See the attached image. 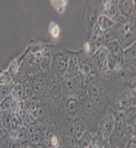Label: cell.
Masks as SVG:
<instances>
[{"label":"cell","instance_id":"obj_1","mask_svg":"<svg viewBox=\"0 0 136 148\" xmlns=\"http://www.w3.org/2000/svg\"><path fill=\"white\" fill-rule=\"evenodd\" d=\"M114 123H115V116L113 112L109 111L102 119L100 125V132H101L103 139L109 140L111 135L113 134Z\"/></svg>","mask_w":136,"mask_h":148},{"label":"cell","instance_id":"obj_2","mask_svg":"<svg viewBox=\"0 0 136 148\" xmlns=\"http://www.w3.org/2000/svg\"><path fill=\"white\" fill-rule=\"evenodd\" d=\"M80 71V63L79 59L75 54H71L68 57V62H67V68L64 73V77L65 79H73L76 76H78Z\"/></svg>","mask_w":136,"mask_h":148},{"label":"cell","instance_id":"obj_3","mask_svg":"<svg viewBox=\"0 0 136 148\" xmlns=\"http://www.w3.org/2000/svg\"><path fill=\"white\" fill-rule=\"evenodd\" d=\"M118 7L121 17L128 18L133 15L134 2L131 1V0H120V1H118Z\"/></svg>","mask_w":136,"mask_h":148},{"label":"cell","instance_id":"obj_4","mask_svg":"<svg viewBox=\"0 0 136 148\" xmlns=\"http://www.w3.org/2000/svg\"><path fill=\"white\" fill-rule=\"evenodd\" d=\"M95 56H96V60H97L98 66H99L104 72H108L109 69H108V66H107L108 51H107L106 47H101L99 51L95 52Z\"/></svg>","mask_w":136,"mask_h":148},{"label":"cell","instance_id":"obj_5","mask_svg":"<svg viewBox=\"0 0 136 148\" xmlns=\"http://www.w3.org/2000/svg\"><path fill=\"white\" fill-rule=\"evenodd\" d=\"M96 26L104 33V32H106V31L109 30V29L113 28L114 26H115V22L111 20V19H109V17H107V16L101 14V15L98 17Z\"/></svg>","mask_w":136,"mask_h":148},{"label":"cell","instance_id":"obj_6","mask_svg":"<svg viewBox=\"0 0 136 148\" xmlns=\"http://www.w3.org/2000/svg\"><path fill=\"white\" fill-rule=\"evenodd\" d=\"M54 60H55V67L56 70L60 75H64L67 68V62H68V57H66L63 53L59 52L55 54L54 56Z\"/></svg>","mask_w":136,"mask_h":148},{"label":"cell","instance_id":"obj_7","mask_svg":"<svg viewBox=\"0 0 136 148\" xmlns=\"http://www.w3.org/2000/svg\"><path fill=\"white\" fill-rule=\"evenodd\" d=\"M10 96L12 97V99L14 101L18 102V103H21V102H24V84L20 82H17L15 83L13 86V89L11 91V94Z\"/></svg>","mask_w":136,"mask_h":148},{"label":"cell","instance_id":"obj_8","mask_svg":"<svg viewBox=\"0 0 136 148\" xmlns=\"http://www.w3.org/2000/svg\"><path fill=\"white\" fill-rule=\"evenodd\" d=\"M93 5L92 6H89L88 7V14H87V23H88V26L90 28L94 27L97 23V20H98V9H97V6L94 2H92Z\"/></svg>","mask_w":136,"mask_h":148},{"label":"cell","instance_id":"obj_9","mask_svg":"<svg viewBox=\"0 0 136 148\" xmlns=\"http://www.w3.org/2000/svg\"><path fill=\"white\" fill-rule=\"evenodd\" d=\"M79 110V104H78V100L75 97H69L66 101V112L68 114L72 116L76 114Z\"/></svg>","mask_w":136,"mask_h":148},{"label":"cell","instance_id":"obj_10","mask_svg":"<svg viewBox=\"0 0 136 148\" xmlns=\"http://www.w3.org/2000/svg\"><path fill=\"white\" fill-rule=\"evenodd\" d=\"M90 95L93 101H98L99 99H101L103 96V90L102 87L99 83L94 82L92 83V85L90 86Z\"/></svg>","mask_w":136,"mask_h":148},{"label":"cell","instance_id":"obj_11","mask_svg":"<svg viewBox=\"0 0 136 148\" xmlns=\"http://www.w3.org/2000/svg\"><path fill=\"white\" fill-rule=\"evenodd\" d=\"M124 121L127 125L135 127V107L124 110Z\"/></svg>","mask_w":136,"mask_h":148},{"label":"cell","instance_id":"obj_12","mask_svg":"<svg viewBox=\"0 0 136 148\" xmlns=\"http://www.w3.org/2000/svg\"><path fill=\"white\" fill-rule=\"evenodd\" d=\"M106 49L108 51V53L113 54V56H116L119 52L122 51V49H121L118 40H113L111 42H109L106 46Z\"/></svg>","mask_w":136,"mask_h":148},{"label":"cell","instance_id":"obj_13","mask_svg":"<svg viewBox=\"0 0 136 148\" xmlns=\"http://www.w3.org/2000/svg\"><path fill=\"white\" fill-rule=\"evenodd\" d=\"M122 54H123V59H124V61L130 62L132 65H134L135 64V44L129 47L128 49H124V51H122Z\"/></svg>","mask_w":136,"mask_h":148},{"label":"cell","instance_id":"obj_14","mask_svg":"<svg viewBox=\"0 0 136 148\" xmlns=\"http://www.w3.org/2000/svg\"><path fill=\"white\" fill-rule=\"evenodd\" d=\"M72 125V133L76 135V136H81L84 131V123L82 121L81 119H74L71 123Z\"/></svg>","mask_w":136,"mask_h":148},{"label":"cell","instance_id":"obj_15","mask_svg":"<svg viewBox=\"0 0 136 148\" xmlns=\"http://www.w3.org/2000/svg\"><path fill=\"white\" fill-rule=\"evenodd\" d=\"M133 137H135V127H132V126L126 125L125 131L120 139L121 143H122L123 145H125L126 142H128L131 138H133Z\"/></svg>","mask_w":136,"mask_h":148},{"label":"cell","instance_id":"obj_16","mask_svg":"<svg viewBox=\"0 0 136 148\" xmlns=\"http://www.w3.org/2000/svg\"><path fill=\"white\" fill-rule=\"evenodd\" d=\"M11 123H12V113L10 111L4 112L3 114H2L1 125L4 128H6L9 132L11 131Z\"/></svg>","mask_w":136,"mask_h":148},{"label":"cell","instance_id":"obj_17","mask_svg":"<svg viewBox=\"0 0 136 148\" xmlns=\"http://www.w3.org/2000/svg\"><path fill=\"white\" fill-rule=\"evenodd\" d=\"M23 126L22 121L17 113H12V123H11V131H17Z\"/></svg>","mask_w":136,"mask_h":148},{"label":"cell","instance_id":"obj_18","mask_svg":"<svg viewBox=\"0 0 136 148\" xmlns=\"http://www.w3.org/2000/svg\"><path fill=\"white\" fill-rule=\"evenodd\" d=\"M32 86H33L34 95H39V94H40V92L42 91V88H44V80H42L40 77L36 78V79H34V81H33Z\"/></svg>","mask_w":136,"mask_h":148},{"label":"cell","instance_id":"obj_19","mask_svg":"<svg viewBox=\"0 0 136 148\" xmlns=\"http://www.w3.org/2000/svg\"><path fill=\"white\" fill-rule=\"evenodd\" d=\"M12 103H13V99L11 96H8L6 98H4L3 100H1L0 102V111L1 112H9L11 110Z\"/></svg>","mask_w":136,"mask_h":148},{"label":"cell","instance_id":"obj_20","mask_svg":"<svg viewBox=\"0 0 136 148\" xmlns=\"http://www.w3.org/2000/svg\"><path fill=\"white\" fill-rule=\"evenodd\" d=\"M42 131L40 128H38L37 130L34 132V134L30 137V140L31 142L33 143L34 145H37V144H40L42 140H44V135H42Z\"/></svg>","mask_w":136,"mask_h":148},{"label":"cell","instance_id":"obj_21","mask_svg":"<svg viewBox=\"0 0 136 148\" xmlns=\"http://www.w3.org/2000/svg\"><path fill=\"white\" fill-rule=\"evenodd\" d=\"M34 97V91H33L32 83H27L24 85V100L30 101Z\"/></svg>","mask_w":136,"mask_h":148},{"label":"cell","instance_id":"obj_22","mask_svg":"<svg viewBox=\"0 0 136 148\" xmlns=\"http://www.w3.org/2000/svg\"><path fill=\"white\" fill-rule=\"evenodd\" d=\"M30 137L27 133V130H26V127L25 126H22L19 130L16 131V134H15V138L18 140H20L21 142H24V141H27L28 138Z\"/></svg>","mask_w":136,"mask_h":148},{"label":"cell","instance_id":"obj_23","mask_svg":"<svg viewBox=\"0 0 136 148\" xmlns=\"http://www.w3.org/2000/svg\"><path fill=\"white\" fill-rule=\"evenodd\" d=\"M81 72H82L83 75H85L86 77H89L91 74L94 73V70H93V67L90 65L89 63H83V65L81 66Z\"/></svg>","mask_w":136,"mask_h":148},{"label":"cell","instance_id":"obj_24","mask_svg":"<svg viewBox=\"0 0 136 148\" xmlns=\"http://www.w3.org/2000/svg\"><path fill=\"white\" fill-rule=\"evenodd\" d=\"M37 130H38V126L35 123H30V125H28L27 126H26V130H27V133L30 137L34 134V132Z\"/></svg>","mask_w":136,"mask_h":148},{"label":"cell","instance_id":"obj_25","mask_svg":"<svg viewBox=\"0 0 136 148\" xmlns=\"http://www.w3.org/2000/svg\"><path fill=\"white\" fill-rule=\"evenodd\" d=\"M21 145H22V142L20 140L16 139V138H12V141L9 143L7 148H20Z\"/></svg>","mask_w":136,"mask_h":148},{"label":"cell","instance_id":"obj_26","mask_svg":"<svg viewBox=\"0 0 136 148\" xmlns=\"http://www.w3.org/2000/svg\"><path fill=\"white\" fill-rule=\"evenodd\" d=\"M8 130L6 128H4L3 126L0 125V141H3V139H5L8 135Z\"/></svg>","mask_w":136,"mask_h":148},{"label":"cell","instance_id":"obj_27","mask_svg":"<svg viewBox=\"0 0 136 148\" xmlns=\"http://www.w3.org/2000/svg\"><path fill=\"white\" fill-rule=\"evenodd\" d=\"M136 147V141H135V137L131 138L128 142H126V144L124 145V148H135Z\"/></svg>","mask_w":136,"mask_h":148},{"label":"cell","instance_id":"obj_28","mask_svg":"<svg viewBox=\"0 0 136 148\" xmlns=\"http://www.w3.org/2000/svg\"><path fill=\"white\" fill-rule=\"evenodd\" d=\"M33 148H46V146H44V144H37V145H34V147Z\"/></svg>","mask_w":136,"mask_h":148},{"label":"cell","instance_id":"obj_29","mask_svg":"<svg viewBox=\"0 0 136 148\" xmlns=\"http://www.w3.org/2000/svg\"><path fill=\"white\" fill-rule=\"evenodd\" d=\"M0 102H1V100H0Z\"/></svg>","mask_w":136,"mask_h":148}]
</instances>
